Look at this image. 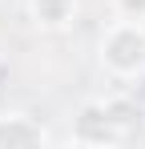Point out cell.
Returning <instances> with one entry per match:
<instances>
[{"instance_id":"obj_1","label":"cell","mask_w":145,"mask_h":149,"mask_svg":"<svg viewBox=\"0 0 145 149\" xmlns=\"http://www.w3.org/2000/svg\"><path fill=\"white\" fill-rule=\"evenodd\" d=\"M101 65L113 77L129 81V77L145 73V20H113L109 32L101 36Z\"/></svg>"},{"instance_id":"obj_2","label":"cell","mask_w":145,"mask_h":149,"mask_svg":"<svg viewBox=\"0 0 145 149\" xmlns=\"http://www.w3.org/2000/svg\"><path fill=\"white\" fill-rule=\"evenodd\" d=\"M28 145H48V129L24 113H4L0 117V149H28Z\"/></svg>"},{"instance_id":"obj_3","label":"cell","mask_w":145,"mask_h":149,"mask_svg":"<svg viewBox=\"0 0 145 149\" xmlns=\"http://www.w3.org/2000/svg\"><path fill=\"white\" fill-rule=\"evenodd\" d=\"M32 4V20L40 28H65L77 16V0H28Z\"/></svg>"},{"instance_id":"obj_4","label":"cell","mask_w":145,"mask_h":149,"mask_svg":"<svg viewBox=\"0 0 145 149\" xmlns=\"http://www.w3.org/2000/svg\"><path fill=\"white\" fill-rule=\"evenodd\" d=\"M113 12L121 20H145V0H113Z\"/></svg>"}]
</instances>
